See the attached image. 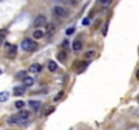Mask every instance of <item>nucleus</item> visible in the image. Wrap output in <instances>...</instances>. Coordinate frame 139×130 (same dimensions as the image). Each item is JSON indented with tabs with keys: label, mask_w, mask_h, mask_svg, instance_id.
<instances>
[{
	"label": "nucleus",
	"mask_w": 139,
	"mask_h": 130,
	"mask_svg": "<svg viewBox=\"0 0 139 130\" xmlns=\"http://www.w3.org/2000/svg\"><path fill=\"white\" fill-rule=\"evenodd\" d=\"M53 111H54V107H50V108H49V111H46V114H45V115H49V114H51Z\"/></svg>",
	"instance_id": "bb28decb"
},
{
	"label": "nucleus",
	"mask_w": 139,
	"mask_h": 130,
	"mask_svg": "<svg viewBox=\"0 0 139 130\" xmlns=\"http://www.w3.org/2000/svg\"><path fill=\"white\" fill-rule=\"evenodd\" d=\"M15 107L22 110L23 107H24V102H23V100H18V102H15Z\"/></svg>",
	"instance_id": "4be33fe9"
},
{
	"label": "nucleus",
	"mask_w": 139,
	"mask_h": 130,
	"mask_svg": "<svg viewBox=\"0 0 139 130\" xmlns=\"http://www.w3.org/2000/svg\"><path fill=\"white\" fill-rule=\"evenodd\" d=\"M54 33H55V25L54 23H49L47 27H46V31H45L46 38H51L54 35Z\"/></svg>",
	"instance_id": "20e7f679"
},
{
	"label": "nucleus",
	"mask_w": 139,
	"mask_h": 130,
	"mask_svg": "<svg viewBox=\"0 0 139 130\" xmlns=\"http://www.w3.org/2000/svg\"><path fill=\"white\" fill-rule=\"evenodd\" d=\"M66 58H68V53H66L65 50H61V52H58V53H57V60H58V61L65 62V61H66Z\"/></svg>",
	"instance_id": "1a4fd4ad"
},
{
	"label": "nucleus",
	"mask_w": 139,
	"mask_h": 130,
	"mask_svg": "<svg viewBox=\"0 0 139 130\" xmlns=\"http://www.w3.org/2000/svg\"><path fill=\"white\" fill-rule=\"evenodd\" d=\"M138 102H139V96H138Z\"/></svg>",
	"instance_id": "2f4dec72"
},
{
	"label": "nucleus",
	"mask_w": 139,
	"mask_h": 130,
	"mask_svg": "<svg viewBox=\"0 0 139 130\" xmlns=\"http://www.w3.org/2000/svg\"><path fill=\"white\" fill-rule=\"evenodd\" d=\"M100 3H103V4H105V3H108V0H100Z\"/></svg>",
	"instance_id": "c85d7f7f"
},
{
	"label": "nucleus",
	"mask_w": 139,
	"mask_h": 130,
	"mask_svg": "<svg viewBox=\"0 0 139 130\" xmlns=\"http://www.w3.org/2000/svg\"><path fill=\"white\" fill-rule=\"evenodd\" d=\"M37 48H38L37 42L31 38H26L24 41L22 42V49L24 52H34V50H37Z\"/></svg>",
	"instance_id": "f257e3e1"
},
{
	"label": "nucleus",
	"mask_w": 139,
	"mask_h": 130,
	"mask_svg": "<svg viewBox=\"0 0 139 130\" xmlns=\"http://www.w3.org/2000/svg\"><path fill=\"white\" fill-rule=\"evenodd\" d=\"M32 35H34L35 39H41V38H43V37H45V33L42 31V30H38L37 29L34 33H32Z\"/></svg>",
	"instance_id": "4468645a"
},
{
	"label": "nucleus",
	"mask_w": 139,
	"mask_h": 130,
	"mask_svg": "<svg viewBox=\"0 0 139 130\" xmlns=\"http://www.w3.org/2000/svg\"><path fill=\"white\" fill-rule=\"evenodd\" d=\"M46 25V16L45 15H38L34 21V26L35 27H41V26Z\"/></svg>",
	"instance_id": "39448f33"
},
{
	"label": "nucleus",
	"mask_w": 139,
	"mask_h": 130,
	"mask_svg": "<svg viewBox=\"0 0 139 130\" xmlns=\"http://www.w3.org/2000/svg\"><path fill=\"white\" fill-rule=\"evenodd\" d=\"M8 96H9V94L7 91H4V92H0V102H5L8 99Z\"/></svg>",
	"instance_id": "dca6fc26"
},
{
	"label": "nucleus",
	"mask_w": 139,
	"mask_h": 130,
	"mask_svg": "<svg viewBox=\"0 0 139 130\" xmlns=\"http://www.w3.org/2000/svg\"><path fill=\"white\" fill-rule=\"evenodd\" d=\"M5 52L9 57H15L16 54V46L15 45H9V43H5Z\"/></svg>",
	"instance_id": "423d86ee"
},
{
	"label": "nucleus",
	"mask_w": 139,
	"mask_h": 130,
	"mask_svg": "<svg viewBox=\"0 0 139 130\" xmlns=\"http://www.w3.org/2000/svg\"><path fill=\"white\" fill-rule=\"evenodd\" d=\"M41 69H42V66L39 65V64H32L31 66H30L28 71L31 72V73H39V72H41Z\"/></svg>",
	"instance_id": "f8f14e48"
},
{
	"label": "nucleus",
	"mask_w": 139,
	"mask_h": 130,
	"mask_svg": "<svg viewBox=\"0 0 139 130\" xmlns=\"http://www.w3.org/2000/svg\"><path fill=\"white\" fill-rule=\"evenodd\" d=\"M26 92V85H19V87H14V95L15 96H22Z\"/></svg>",
	"instance_id": "0eeeda50"
},
{
	"label": "nucleus",
	"mask_w": 139,
	"mask_h": 130,
	"mask_svg": "<svg viewBox=\"0 0 139 130\" xmlns=\"http://www.w3.org/2000/svg\"><path fill=\"white\" fill-rule=\"evenodd\" d=\"M0 73H1V71H0Z\"/></svg>",
	"instance_id": "473e14b6"
},
{
	"label": "nucleus",
	"mask_w": 139,
	"mask_h": 130,
	"mask_svg": "<svg viewBox=\"0 0 139 130\" xmlns=\"http://www.w3.org/2000/svg\"><path fill=\"white\" fill-rule=\"evenodd\" d=\"M4 38H5V31L4 30H0V46L4 43Z\"/></svg>",
	"instance_id": "aec40b11"
},
{
	"label": "nucleus",
	"mask_w": 139,
	"mask_h": 130,
	"mask_svg": "<svg viewBox=\"0 0 139 130\" xmlns=\"http://www.w3.org/2000/svg\"><path fill=\"white\" fill-rule=\"evenodd\" d=\"M64 95H65V92L64 91H59L57 95H55V98H54V102H59V100H62V98H64Z\"/></svg>",
	"instance_id": "f3484780"
},
{
	"label": "nucleus",
	"mask_w": 139,
	"mask_h": 130,
	"mask_svg": "<svg viewBox=\"0 0 139 130\" xmlns=\"http://www.w3.org/2000/svg\"><path fill=\"white\" fill-rule=\"evenodd\" d=\"M89 23H91V21H89V18H85V19H84V22H82V25H84V26H88Z\"/></svg>",
	"instance_id": "b1692460"
},
{
	"label": "nucleus",
	"mask_w": 139,
	"mask_h": 130,
	"mask_svg": "<svg viewBox=\"0 0 139 130\" xmlns=\"http://www.w3.org/2000/svg\"><path fill=\"white\" fill-rule=\"evenodd\" d=\"M132 114H134V115H137V116H139V108H135L134 111H132Z\"/></svg>",
	"instance_id": "cd10ccee"
},
{
	"label": "nucleus",
	"mask_w": 139,
	"mask_h": 130,
	"mask_svg": "<svg viewBox=\"0 0 139 130\" xmlns=\"http://www.w3.org/2000/svg\"><path fill=\"white\" fill-rule=\"evenodd\" d=\"M137 79L139 80V69H138V71H137Z\"/></svg>",
	"instance_id": "c756f323"
},
{
	"label": "nucleus",
	"mask_w": 139,
	"mask_h": 130,
	"mask_svg": "<svg viewBox=\"0 0 139 130\" xmlns=\"http://www.w3.org/2000/svg\"><path fill=\"white\" fill-rule=\"evenodd\" d=\"M82 49V42L81 39H76V41L73 42V50L74 52H80Z\"/></svg>",
	"instance_id": "9d476101"
},
{
	"label": "nucleus",
	"mask_w": 139,
	"mask_h": 130,
	"mask_svg": "<svg viewBox=\"0 0 139 130\" xmlns=\"http://www.w3.org/2000/svg\"><path fill=\"white\" fill-rule=\"evenodd\" d=\"M80 65H81V66H80V68L77 69V72H78V73L84 72L85 69H87V66H88V62H85V61H84V62H80Z\"/></svg>",
	"instance_id": "6ab92c4d"
},
{
	"label": "nucleus",
	"mask_w": 139,
	"mask_h": 130,
	"mask_svg": "<svg viewBox=\"0 0 139 130\" xmlns=\"http://www.w3.org/2000/svg\"><path fill=\"white\" fill-rule=\"evenodd\" d=\"M68 46H69V41H64V42H62V48H68Z\"/></svg>",
	"instance_id": "a878e982"
},
{
	"label": "nucleus",
	"mask_w": 139,
	"mask_h": 130,
	"mask_svg": "<svg viewBox=\"0 0 139 130\" xmlns=\"http://www.w3.org/2000/svg\"><path fill=\"white\" fill-rule=\"evenodd\" d=\"M95 54H96L95 50H89V52L85 53V58H89V60H91V58H93V57H95Z\"/></svg>",
	"instance_id": "412c9836"
},
{
	"label": "nucleus",
	"mask_w": 139,
	"mask_h": 130,
	"mask_svg": "<svg viewBox=\"0 0 139 130\" xmlns=\"http://www.w3.org/2000/svg\"><path fill=\"white\" fill-rule=\"evenodd\" d=\"M28 104H30V107L34 108L35 111H38L39 107H41V102H39V100H30Z\"/></svg>",
	"instance_id": "9b49d317"
},
{
	"label": "nucleus",
	"mask_w": 139,
	"mask_h": 130,
	"mask_svg": "<svg viewBox=\"0 0 139 130\" xmlns=\"http://www.w3.org/2000/svg\"><path fill=\"white\" fill-rule=\"evenodd\" d=\"M24 77H27V72H26V71H20V72H18V75H16V79L23 80Z\"/></svg>",
	"instance_id": "a211bd4d"
},
{
	"label": "nucleus",
	"mask_w": 139,
	"mask_h": 130,
	"mask_svg": "<svg viewBox=\"0 0 139 130\" xmlns=\"http://www.w3.org/2000/svg\"><path fill=\"white\" fill-rule=\"evenodd\" d=\"M55 2H58V3H62V2H68V0H55Z\"/></svg>",
	"instance_id": "7c9ffc66"
},
{
	"label": "nucleus",
	"mask_w": 139,
	"mask_h": 130,
	"mask_svg": "<svg viewBox=\"0 0 139 130\" xmlns=\"http://www.w3.org/2000/svg\"><path fill=\"white\" fill-rule=\"evenodd\" d=\"M73 33H74V27H69L68 30H66V34L68 35H72Z\"/></svg>",
	"instance_id": "5701e85b"
},
{
	"label": "nucleus",
	"mask_w": 139,
	"mask_h": 130,
	"mask_svg": "<svg viewBox=\"0 0 139 130\" xmlns=\"http://www.w3.org/2000/svg\"><path fill=\"white\" fill-rule=\"evenodd\" d=\"M47 68H49V71H50V72H55V71H57V68H58V65H57V62H55V61H49L47 62Z\"/></svg>",
	"instance_id": "ddd939ff"
},
{
	"label": "nucleus",
	"mask_w": 139,
	"mask_h": 130,
	"mask_svg": "<svg viewBox=\"0 0 139 130\" xmlns=\"http://www.w3.org/2000/svg\"><path fill=\"white\" fill-rule=\"evenodd\" d=\"M23 84H24L26 87L32 85V84H34V79H32L31 76H27V77H24V79H23Z\"/></svg>",
	"instance_id": "2eb2a0df"
},
{
	"label": "nucleus",
	"mask_w": 139,
	"mask_h": 130,
	"mask_svg": "<svg viewBox=\"0 0 139 130\" xmlns=\"http://www.w3.org/2000/svg\"><path fill=\"white\" fill-rule=\"evenodd\" d=\"M107 29H108V25H107V23H105L104 29H103V35H107Z\"/></svg>",
	"instance_id": "393cba45"
},
{
	"label": "nucleus",
	"mask_w": 139,
	"mask_h": 130,
	"mask_svg": "<svg viewBox=\"0 0 139 130\" xmlns=\"http://www.w3.org/2000/svg\"><path fill=\"white\" fill-rule=\"evenodd\" d=\"M53 12H54V15L58 16V18H66V16L69 15L68 10L65 7H62V6H55V7L53 8Z\"/></svg>",
	"instance_id": "7ed1b4c3"
},
{
	"label": "nucleus",
	"mask_w": 139,
	"mask_h": 130,
	"mask_svg": "<svg viewBox=\"0 0 139 130\" xmlns=\"http://www.w3.org/2000/svg\"><path fill=\"white\" fill-rule=\"evenodd\" d=\"M18 114L19 118H22V119H26V121H28L30 119V111H27V110H19V112H16Z\"/></svg>",
	"instance_id": "6e6552de"
},
{
	"label": "nucleus",
	"mask_w": 139,
	"mask_h": 130,
	"mask_svg": "<svg viewBox=\"0 0 139 130\" xmlns=\"http://www.w3.org/2000/svg\"><path fill=\"white\" fill-rule=\"evenodd\" d=\"M8 125H14V126H26L28 123V121H26V119H22V118H19L18 114H14V115H11L8 118Z\"/></svg>",
	"instance_id": "f03ea898"
}]
</instances>
